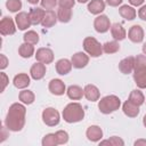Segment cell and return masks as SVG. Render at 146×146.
Wrapping results in <instances>:
<instances>
[{
	"instance_id": "obj_17",
	"label": "cell",
	"mask_w": 146,
	"mask_h": 146,
	"mask_svg": "<svg viewBox=\"0 0 146 146\" xmlns=\"http://www.w3.org/2000/svg\"><path fill=\"white\" fill-rule=\"evenodd\" d=\"M86 136L88 140L92 143H97L100 141V139L103 138V130L99 125H90L86 131Z\"/></svg>"
},
{
	"instance_id": "obj_44",
	"label": "cell",
	"mask_w": 146,
	"mask_h": 146,
	"mask_svg": "<svg viewBox=\"0 0 146 146\" xmlns=\"http://www.w3.org/2000/svg\"><path fill=\"white\" fill-rule=\"evenodd\" d=\"M8 128L5 125V127H2V133H1V139H0V143H3L5 140H6V138L8 137L7 136V133H6V130H7Z\"/></svg>"
},
{
	"instance_id": "obj_24",
	"label": "cell",
	"mask_w": 146,
	"mask_h": 146,
	"mask_svg": "<svg viewBox=\"0 0 146 146\" xmlns=\"http://www.w3.org/2000/svg\"><path fill=\"white\" fill-rule=\"evenodd\" d=\"M122 111H123V113H124L128 117H136V116H138V114H139V112H140L139 106L135 105V104L131 103L129 99L123 103V105H122Z\"/></svg>"
},
{
	"instance_id": "obj_28",
	"label": "cell",
	"mask_w": 146,
	"mask_h": 146,
	"mask_svg": "<svg viewBox=\"0 0 146 146\" xmlns=\"http://www.w3.org/2000/svg\"><path fill=\"white\" fill-rule=\"evenodd\" d=\"M18 54H19V56L22 58H30V57H32L35 54V50H34L33 44H30L27 42H24V43H22L19 46Z\"/></svg>"
},
{
	"instance_id": "obj_40",
	"label": "cell",
	"mask_w": 146,
	"mask_h": 146,
	"mask_svg": "<svg viewBox=\"0 0 146 146\" xmlns=\"http://www.w3.org/2000/svg\"><path fill=\"white\" fill-rule=\"evenodd\" d=\"M138 17L141 19V21H145L146 22V5L141 6L138 10Z\"/></svg>"
},
{
	"instance_id": "obj_12",
	"label": "cell",
	"mask_w": 146,
	"mask_h": 146,
	"mask_svg": "<svg viewBox=\"0 0 146 146\" xmlns=\"http://www.w3.org/2000/svg\"><path fill=\"white\" fill-rule=\"evenodd\" d=\"M71 62H72L73 67H75V68H83L89 63V55L86 54V52H82V51H78V52H75L72 56Z\"/></svg>"
},
{
	"instance_id": "obj_27",
	"label": "cell",
	"mask_w": 146,
	"mask_h": 146,
	"mask_svg": "<svg viewBox=\"0 0 146 146\" xmlns=\"http://www.w3.org/2000/svg\"><path fill=\"white\" fill-rule=\"evenodd\" d=\"M18 99L21 100V103H23L24 105H31L33 104V102L35 100V95L33 91L29 90V89H23L22 91H19L18 94Z\"/></svg>"
},
{
	"instance_id": "obj_19",
	"label": "cell",
	"mask_w": 146,
	"mask_h": 146,
	"mask_svg": "<svg viewBox=\"0 0 146 146\" xmlns=\"http://www.w3.org/2000/svg\"><path fill=\"white\" fill-rule=\"evenodd\" d=\"M13 83L17 89H25L30 86L31 83V79L26 73H18L14 76L13 79Z\"/></svg>"
},
{
	"instance_id": "obj_8",
	"label": "cell",
	"mask_w": 146,
	"mask_h": 146,
	"mask_svg": "<svg viewBox=\"0 0 146 146\" xmlns=\"http://www.w3.org/2000/svg\"><path fill=\"white\" fill-rule=\"evenodd\" d=\"M16 23L10 17H3L0 21V33L2 35H13L16 32Z\"/></svg>"
},
{
	"instance_id": "obj_30",
	"label": "cell",
	"mask_w": 146,
	"mask_h": 146,
	"mask_svg": "<svg viewBox=\"0 0 146 146\" xmlns=\"http://www.w3.org/2000/svg\"><path fill=\"white\" fill-rule=\"evenodd\" d=\"M57 18L62 23H68L72 18V9L59 7L57 10Z\"/></svg>"
},
{
	"instance_id": "obj_29",
	"label": "cell",
	"mask_w": 146,
	"mask_h": 146,
	"mask_svg": "<svg viewBox=\"0 0 146 146\" xmlns=\"http://www.w3.org/2000/svg\"><path fill=\"white\" fill-rule=\"evenodd\" d=\"M128 99H129L131 103H133L135 105H137V106H141V105L145 103V100H146L144 94H143L139 89H135V90H132V91L130 92Z\"/></svg>"
},
{
	"instance_id": "obj_11",
	"label": "cell",
	"mask_w": 146,
	"mask_h": 146,
	"mask_svg": "<svg viewBox=\"0 0 146 146\" xmlns=\"http://www.w3.org/2000/svg\"><path fill=\"white\" fill-rule=\"evenodd\" d=\"M128 38L133 43H140L144 40V30L140 25H132L128 31Z\"/></svg>"
},
{
	"instance_id": "obj_26",
	"label": "cell",
	"mask_w": 146,
	"mask_h": 146,
	"mask_svg": "<svg viewBox=\"0 0 146 146\" xmlns=\"http://www.w3.org/2000/svg\"><path fill=\"white\" fill-rule=\"evenodd\" d=\"M57 21H58L57 14H56L52 9H49V10H46L44 17H43V21H42L41 25H42L43 27L49 29V27H52V26L57 23Z\"/></svg>"
},
{
	"instance_id": "obj_22",
	"label": "cell",
	"mask_w": 146,
	"mask_h": 146,
	"mask_svg": "<svg viewBox=\"0 0 146 146\" xmlns=\"http://www.w3.org/2000/svg\"><path fill=\"white\" fill-rule=\"evenodd\" d=\"M111 34L113 36L114 40L116 41H121V40H124L125 36H127V32L124 30V27L120 24V23H114L111 25Z\"/></svg>"
},
{
	"instance_id": "obj_43",
	"label": "cell",
	"mask_w": 146,
	"mask_h": 146,
	"mask_svg": "<svg viewBox=\"0 0 146 146\" xmlns=\"http://www.w3.org/2000/svg\"><path fill=\"white\" fill-rule=\"evenodd\" d=\"M128 1L132 7H139V6H141L144 3L145 0H128Z\"/></svg>"
},
{
	"instance_id": "obj_18",
	"label": "cell",
	"mask_w": 146,
	"mask_h": 146,
	"mask_svg": "<svg viewBox=\"0 0 146 146\" xmlns=\"http://www.w3.org/2000/svg\"><path fill=\"white\" fill-rule=\"evenodd\" d=\"M84 91V97L89 102H97L100 98V91L95 84H87L83 88Z\"/></svg>"
},
{
	"instance_id": "obj_5",
	"label": "cell",
	"mask_w": 146,
	"mask_h": 146,
	"mask_svg": "<svg viewBox=\"0 0 146 146\" xmlns=\"http://www.w3.org/2000/svg\"><path fill=\"white\" fill-rule=\"evenodd\" d=\"M42 121L48 127H55L60 121V115L54 107H47L42 111Z\"/></svg>"
},
{
	"instance_id": "obj_34",
	"label": "cell",
	"mask_w": 146,
	"mask_h": 146,
	"mask_svg": "<svg viewBox=\"0 0 146 146\" xmlns=\"http://www.w3.org/2000/svg\"><path fill=\"white\" fill-rule=\"evenodd\" d=\"M41 144H42V146H56V145H58L56 135L55 133H47L42 138Z\"/></svg>"
},
{
	"instance_id": "obj_10",
	"label": "cell",
	"mask_w": 146,
	"mask_h": 146,
	"mask_svg": "<svg viewBox=\"0 0 146 146\" xmlns=\"http://www.w3.org/2000/svg\"><path fill=\"white\" fill-rule=\"evenodd\" d=\"M133 80L139 89H146V66L133 68Z\"/></svg>"
},
{
	"instance_id": "obj_41",
	"label": "cell",
	"mask_w": 146,
	"mask_h": 146,
	"mask_svg": "<svg viewBox=\"0 0 146 146\" xmlns=\"http://www.w3.org/2000/svg\"><path fill=\"white\" fill-rule=\"evenodd\" d=\"M1 79H2V88H1V92H2V91H5V89H6V87L9 82V79H8V76L5 72H1Z\"/></svg>"
},
{
	"instance_id": "obj_38",
	"label": "cell",
	"mask_w": 146,
	"mask_h": 146,
	"mask_svg": "<svg viewBox=\"0 0 146 146\" xmlns=\"http://www.w3.org/2000/svg\"><path fill=\"white\" fill-rule=\"evenodd\" d=\"M108 141H110V145H111V146H123V145H124V141H123L120 137H117V136L111 137V138L108 139Z\"/></svg>"
},
{
	"instance_id": "obj_37",
	"label": "cell",
	"mask_w": 146,
	"mask_h": 146,
	"mask_svg": "<svg viewBox=\"0 0 146 146\" xmlns=\"http://www.w3.org/2000/svg\"><path fill=\"white\" fill-rule=\"evenodd\" d=\"M76 0H58V6L62 8H70L72 9L75 5Z\"/></svg>"
},
{
	"instance_id": "obj_7",
	"label": "cell",
	"mask_w": 146,
	"mask_h": 146,
	"mask_svg": "<svg viewBox=\"0 0 146 146\" xmlns=\"http://www.w3.org/2000/svg\"><path fill=\"white\" fill-rule=\"evenodd\" d=\"M111 25L112 24L110 22V18L106 15L100 14L94 19V27L98 33H106L111 29Z\"/></svg>"
},
{
	"instance_id": "obj_42",
	"label": "cell",
	"mask_w": 146,
	"mask_h": 146,
	"mask_svg": "<svg viewBox=\"0 0 146 146\" xmlns=\"http://www.w3.org/2000/svg\"><path fill=\"white\" fill-rule=\"evenodd\" d=\"M122 1L123 0H106V3L111 7H117L122 3Z\"/></svg>"
},
{
	"instance_id": "obj_20",
	"label": "cell",
	"mask_w": 146,
	"mask_h": 146,
	"mask_svg": "<svg viewBox=\"0 0 146 146\" xmlns=\"http://www.w3.org/2000/svg\"><path fill=\"white\" fill-rule=\"evenodd\" d=\"M105 1L104 0H90L88 2V11L92 15H100L105 10Z\"/></svg>"
},
{
	"instance_id": "obj_2",
	"label": "cell",
	"mask_w": 146,
	"mask_h": 146,
	"mask_svg": "<svg viewBox=\"0 0 146 146\" xmlns=\"http://www.w3.org/2000/svg\"><path fill=\"white\" fill-rule=\"evenodd\" d=\"M62 116L67 123H76L84 119V110L80 103H70L63 110Z\"/></svg>"
},
{
	"instance_id": "obj_16",
	"label": "cell",
	"mask_w": 146,
	"mask_h": 146,
	"mask_svg": "<svg viewBox=\"0 0 146 146\" xmlns=\"http://www.w3.org/2000/svg\"><path fill=\"white\" fill-rule=\"evenodd\" d=\"M133 67H135V57L133 56H128V57L123 58L119 63V70L123 74L132 73L133 72Z\"/></svg>"
},
{
	"instance_id": "obj_13",
	"label": "cell",
	"mask_w": 146,
	"mask_h": 146,
	"mask_svg": "<svg viewBox=\"0 0 146 146\" xmlns=\"http://www.w3.org/2000/svg\"><path fill=\"white\" fill-rule=\"evenodd\" d=\"M48 89L55 96H62V95H64V92H66L65 83L60 79H52V80H50V82L48 84Z\"/></svg>"
},
{
	"instance_id": "obj_25",
	"label": "cell",
	"mask_w": 146,
	"mask_h": 146,
	"mask_svg": "<svg viewBox=\"0 0 146 146\" xmlns=\"http://www.w3.org/2000/svg\"><path fill=\"white\" fill-rule=\"evenodd\" d=\"M119 14H120V16L122 18H124L127 21H132L137 16L136 9L132 6H128V5H122L119 8Z\"/></svg>"
},
{
	"instance_id": "obj_31",
	"label": "cell",
	"mask_w": 146,
	"mask_h": 146,
	"mask_svg": "<svg viewBox=\"0 0 146 146\" xmlns=\"http://www.w3.org/2000/svg\"><path fill=\"white\" fill-rule=\"evenodd\" d=\"M120 50V44H119V41L116 40H113V41H107L103 44V51L105 54H115Z\"/></svg>"
},
{
	"instance_id": "obj_39",
	"label": "cell",
	"mask_w": 146,
	"mask_h": 146,
	"mask_svg": "<svg viewBox=\"0 0 146 146\" xmlns=\"http://www.w3.org/2000/svg\"><path fill=\"white\" fill-rule=\"evenodd\" d=\"M8 64H9V60H8V58L3 55V54H0V68L3 71L7 66H8Z\"/></svg>"
},
{
	"instance_id": "obj_4",
	"label": "cell",
	"mask_w": 146,
	"mask_h": 146,
	"mask_svg": "<svg viewBox=\"0 0 146 146\" xmlns=\"http://www.w3.org/2000/svg\"><path fill=\"white\" fill-rule=\"evenodd\" d=\"M83 49L91 57H99L104 52L103 51V44H100V42H98V40L95 39L94 36L84 38V40H83Z\"/></svg>"
},
{
	"instance_id": "obj_21",
	"label": "cell",
	"mask_w": 146,
	"mask_h": 146,
	"mask_svg": "<svg viewBox=\"0 0 146 146\" xmlns=\"http://www.w3.org/2000/svg\"><path fill=\"white\" fill-rule=\"evenodd\" d=\"M44 13L46 10L43 8H39V7H35V8H31L30 10V18H31V23L32 25H39L42 23L43 21V17H44Z\"/></svg>"
},
{
	"instance_id": "obj_46",
	"label": "cell",
	"mask_w": 146,
	"mask_h": 146,
	"mask_svg": "<svg viewBox=\"0 0 146 146\" xmlns=\"http://www.w3.org/2000/svg\"><path fill=\"white\" fill-rule=\"evenodd\" d=\"M29 3H31V5H36L39 1H41V0H26Z\"/></svg>"
},
{
	"instance_id": "obj_47",
	"label": "cell",
	"mask_w": 146,
	"mask_h": 146,
	"mask_svg": "<svg viewBox=\"0 0 146 146\" xmlns=\"http://www.w3.org/2000/svg\"><path fill=\"white\" fill-rule=\"evenodd\" d=\"M143 54L146 56V42L143 44Z\"/></svg>"
},
{
	"instance_id": "obj_15",
	"label": "cell",
	"mask_w": 146,
	"mask_h": 146,
	"mask_svg": "<svg viewBox=\"0 0 146 146\" xmlns=\"http://www.w3.org/2000/svg\"><path fill=\"white\" fill-rule=\"evenodd\" d=\"M73 65H72V62L68 60L67 58H60L59 60L56 62L55 64V68H56V72L59 74V75H66L71 72Z\"/></svg>"
},
{
	"instance_id": "obj_49",
	"label": "cell",
	"mask_w": 146,
	"mask_h": 146,
	"mask_svg": "<svg viewBox=\"0 0 146 146\" xmlns=\"http://www.w3.org/2000/svg\"><path fill=\"white\" fill-rule=\"evenodd\" d=\"M78 2H80V3H86V2H89L90 0H76Z\"/></svg>"
},
{
	"instance_id": "obj_48",
	"label": "cell",
	"mask_w": 146,
	"mask_h": 146,
	"mask_svg": "<svg viewBox=\"0 0 146 146\" xmlns=\"http://www.w3.org/2000/svg\"><path fill=\"white\" fill-rule=\"evenodd\" d=\"M143 124H144V127L146 128V114H145L144 117H143Z\"/></svg>"
},
{
	"instance_id": "obj_36",
	"label": "cell",
	"mask_w": 146,
	"mask_h": 146,
	"mask_svg": "<svg viewBox=\"0 0 146 146\" xmlns=\"http://www.w3.org/2000/svg\"><path fill=\"white\" fill-rule=\"evenodd\" d=\"M41 7L43 9H54L57 5H58V0H41Z\"/></svg>"
},
{
	"instance_id": "obj_9",
	"label": "cell",
	"mask_w": 146,
	"mask_h": 146,
	"mask_svg": "<svg viewBox=\"0 0 146 146\" xmlns=\"http://www.w3.org/2000/svg\"><path fill=\"white\" fill-rule=\"evenodd\" d=\"M15 23H16L18 30H21V31L27 30L32 25L30 14L26 11H18L17 15L15 16Z\"/></svg>"
},
{
	"instance_id": "obj_45",
	"label": "cell",
	"mask_w": 146,
	"mask_h": 146,
	"mask_svg": "<svg viewBox=\"0 0 146 146\" xmlns=\"http://www.w3.org/2000/svg\"><path fill=\"white\" fill-rule=\"evenodd\" d=\"M135 146H146V139H138L133 143Z\"/></svg>"
},
{
	"instance_id": "obj_6",
	"label": "cell",
	"mask_w": 146,
	"mask_h": 146,
	"mask_svg": "<svg viewBox=\"0 0 146 146\" xmlns=\"http://www.w3.org/2000/svg\"><path fill=\"white\" fill-rule=\"evenodd\" d=\"M34 57L36 59V62L43 63V64H51L54 62V51L50 48H46V47H41L36 50V52L34 54Z\"/></svg>"
},
{
	"instance_id": "obj_32",
	"label": "cell",
	"mask_w": 146,
	"mask_h": 146,
	"mask_svg": "<svg viewBox=\"0 0 146 146\" xmlns=\"http://www.w3.org/2000/svg\"><path fill=\"white\" fill-rule=\"evenodd\" d=\"M23 40H24V42H27V43L34 46V44H36L39 42L40 38H39V34L35 31L30 30V31L25 32V34L23 35Z\"/></svg>"
},
{
	"instance_id": "obj_33",
	"label": "cell",
	"mask_w": 146,
	"mask_h": 146,
	"mask_svg": "<svg viewBox=\"0 0 146 146\" xmlns=\"http://www.w3.org/2000/svg\"><path fill=\"white\" fill-rule=\"evenodd\" d=\"M22 6H23V3H22L21 0H7L6 1V7L11 13L19 11L22 9Z\"/></svg>"
},
{
	"instance_id": "obj_23",
	"label": "cell",
	"mask_w": 146,
	"mask_h": 146,
	"mask_svg": "<svg viewBox=\"0 0 146 146\" xmlns=\"http://www.w3.org/2000/svg\"><path fill=\"white\" fill-rule=\"evenodd\" d=\"M66 95L70 99L72 100H80L83 96H84V91L80 86L76 84H71L67 89H66Z\"/></svg>"
},
{
	"instance_id": "obj_14",
	"label": "cell",
	"mask_w": 146,
	"mask_h": 146,
	"mask_svg": "<svg viewBox=\"0 0 146 146\" xmlns=\"http://www.w3.org/2000/svg\"><path fill=\"white\" fill-rule=\"evenodd\" d=\"M46 75V64L36 62L30 68V76L33 80H41Z\"/></svg>"
},
{
	"instance_id": "obj_35",
	"label": "cell",
	"mask_w": 146,
	"mask_h": 146,
	"mask_svg": "<svg viewBox=\"0 0 146 146\" xmlns=\"http://www.w3.org/2000/svg\"><path fill=\"white\" fill-rule=\"evenodd\" d=\"M55 135H56L58 145H64L68 141V133L65 130H58L55 132Z\"/></svg>"
},
{
	"instance_id": "obj_1",
	"label": "cell",
	"mask_w": 146,
	"mask_h": 146,
	"mask_svg": "<svg viewBox=\"0 0 146 146\" xmlns=\"http://www.w3.org/2000/svg\"><path fill=\"white\" fill-rule=\"evenodd\" d=\"M25 115L26 108L23 103H14L9 106L5 119V125L9 131L18 132L25 125Z\"/></svg>"
},
{
	"instance_id": "obj_3",
	"label": "cell",
	"mask_w": 146,
	"mask_h": 146,
	"mask_svg": "<svg viewBox=\"0 0 146 146\" xmlns=\"http://www.w3.org/2000/svg\"><path fill=\"white\" fill-rule=\"evenodd\" d=\"M121 106V100L115 95H107L98 102V110L103 114H111L117 111Z\"/></svg>"
}]
</instances>
